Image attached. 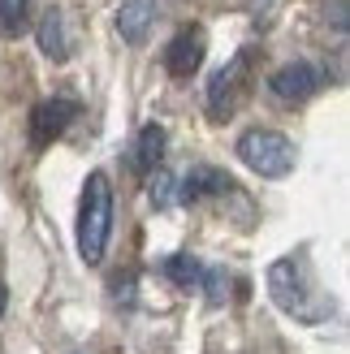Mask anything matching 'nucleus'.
I'll return each mask as SVG.
<instances>
[{
    "label": "nucleus",
    "mask_w": 350,
    "mask_h": 354,
    "mask_svg": "<svg viewBox=\"0 0 350 354\" xmlns=\"http://www.w3.org/2000/svg\"><path fill=\"white\" fill-rule=\"evenodd\" d=\"M203 290H208V303H225V290H230V277L221 268H203Z\"/></svg>",
    "instance_id": "4468645a"
},
{
    "label": "nucleus",
    "mask_w": 350,
    "mask_h": 354,
    "mask_svg": "<svg viewBox=\"0 0 350 354\" xmlns=\"http://www.w3.org/2000/svg\"><path fill=\"white\" fill-rule=\"evenodd\" d=\"M247 86H251V52H238V57L225 69H217L212 82H208V113L217 121L234 117V109L247 100Z\"/></svg>",
    "instance_id": "20e7f679"
},
{
    "label": "nucleus",
    "mask_w": 350,
    "mask_h": 354,
    "mask_svg": "<svg viewBox=\"0 0 350 354\" xmlns=\"http://www.w3.org/2000/svg\"><path fill=\"white\" fill-rule=\"evenodd\" d=\"M109 234H113V186L109 173H91L78 207V255L86 263H100L109 251Z\"/></svg>",
    "instance_id": "f03ea898"
},
{
    "label": "nucleus",
    "mask_w": 350,
    "mask_h": 354,
    "mask_svg": "<svg viewBox=\"0 0 350 354\" xmlns=\"http://www.w3.org/2000/svg\"><path fill=\"white\" fill-rule=\"evenodd\" d=\"M225 190H234L230 177H225L221 169H212V165H199V169H190V173L182 177L178 199H182V203H199V199H212V194H225Z\"/></svg>",
    "instance_id": "6e6552de"
},
{
    "label": "nucleus",
    "mask_w": 350,
    "mask_h": 354,
    "mask_svg": "<svg viewBox=\"0 0 350 354\" xmlns=\"http://www.w3.org/2000/svg\"><path fill=\"white\" fill-rule=\"evenodd\" d=\"M78 117V104L74 100H44L39 109L30 113V143L35 147H48L52 138H61L65 126Z\"/></svg>",
    "instance_id": "423d86ee"
},
{
    "label": "nucleus",
    "mask_w": 350,
    "mask_h": 354,
    "mask_svg": "<svg viewBox=\"0 0 350 354\" xmlns=\"http://www.w3.org/2000/svg\"><path fill=\"white\" fill-rule=\"evenodd\" d=\"M165 277L173 281V286H182V290H190V286H199V277H203V268H199V259H190V255H169L165 263Z\"/></svg>",
    "instance_id": "f8f14e48"
},
{
    "label": "nucleus",
    "mask_w": 350,
    "mask_h": 354,
    "mask_svg": "<svg viewBox=\"0 0 350 354\" xmlns=\"http://www.w3.org/2000/svg\"><path fill=\"white\" fill-rule=\"evenodd\" d=\"M333 26L346 30V0H333Z\"/></svg>",
    "instance_id": "dca6fc26"
},
{
    "label": "nucleus",
    "mask_w": 350,
    "mask_h": 354,
    "mask_svg": "<svg viewBox=\"0 0 350 354\" xmlns=\"http://www.w3.org/2000/svg\"><path fill=\"white\" fill-rule=\"evenodd\" d=\"M5 303H9V290H5V281H0V315H5Z\"/></svg>",
    "instance_id": "f3484780"
},
{
    "label": "nucleus",
    "mask_w": 350,
    "mask_h": 354,
    "mask_svg": "<svg viewBox=\"0 0 350 354\" xmlns=\"http://www.w3.org/2000/svg\"><path fill=\"white\" fill-rule=\"evenodd\" d=\"M151 22H156V0H126L117 9V35L126 44H143Z\"/></svg>",
    "instance_id": "1a4fd4ad"
},
{
    "label": "nucleus",
    "mask_w": 350,
    "mask_h": 354,
    "mask_svg": "<svg viewBox=\"0 0 350 354\" xmlns=\"http://www.w3.org/2000/svg\"><path fill=\"white\" fill-rule=\"evenodd\" d=\"M203 65V30H182L173 35V44L165 48V69L173 78H190Z\"/></svg>",
    "instance_id": "0eeeda50"
},
{
    "label": "nucleus",
    "mask_w": 350,
    "mask_h": 354,
    "mask_svg": "<svg viewBox=\"0 0 350 354\" xmlns=\"http://www.w3.org/2000/svg\"><path fill=\"white\" fill-rule=\"evenodd\" d=\"M26 5H30V0H0V30H5V35H22L26 30Z\"/></svg>",
    "instance_id": "ddd939ff"
},
{
    "label": "nucleus",
    "mask_w": 350,
    "mask_h": 354,
    "mask_svg": "<svg viewBox=\"0 0 350 354\" xmlns=\"http://www.w3.org/2000/svg\"><path fill=\"white\" fill-rule=\"evenodd\" d=\"M147 194H151V203H156V207H169V199H173V177H169L165 169H156Z\"/></svg>",
    "instance_id": "2eb2a0df"
},
{
    "label": "nucleus",
    "mask_w": 350,
    "mask_h": 354,
    "mask_svg": "<svg viewBox=\"0 0 350 354\" xmlns=\"http://www.w3.org/2000/svg\"><path fill=\"white\" fill-rule=\"evenodd\" d=\"M268 294L286 315H294V320H303V324H320V320L333 315V298L316 290L303 255H286V259L273 263L268 268Z\"/></svg>",
    "instance_id": "f257e3e1"
},
{
    "label": "nucleus",
    "mask_w": 350,
    "mask_h": 354,
    "mask_svg": "<svg viewBox=\"0 0 350 354\" xmlns=\"http://www.w3.org/2000/svg\"><path fill=\"white\" fill-rule=\"evenodd\" d=\"M39 48H44V57H52V61L69 57V35H65V13L61 9H48L39 17Z\"/></svg>",
    "instance_id": "9b49d317"
},
{
    "label": "nucleus",
    "mask_w": 350,
    "mask_h": 354,
    "mask_svg": "<svg viewBox=\"0 0 350 354\" xmlns=\"http://www.w3.org/2000/svg\"><path fill=\"white\" fill-rule=\"evenodd\" d=\"M324 86V74L311 61H294V65H282L277 74L268 78V91L282 100V104H303L311 100Z\"/></svg>",
    "instance_id": "39448f33"
},
{
    "label": "nucleus",
    "mask_w": 350,
    "mask_h": 354,
    "mask_svg": "<svg viewBox=\"0 0 350 354\" xmlns=\"http://www.w3.org/2000/svg\"><path fill=\"white\" fill-rule=\"evenodd\" d=\"M165 126H143L138 130V143H134V156H130V165L138 173H156L160 169V156H165Z\"/></svg>",
    "instance_id": "9d476101"
},
{
    "label": "nucleus",
    "mask_w": 350,
    "mask_h": 354,
    "mask_svg": "<svg viewBox=\"0 0 350 354\" xmlns=\"http://www.w3.org/2000/svg\"><path fill=\"white\" fill-rule=\"evenodd\" d=\"M238 160L259 177H286L294 169V143L277 130H247L238 138Z\"/></svg>",
    "instance_id": "7ed1b4c3"
}]
</instances>
